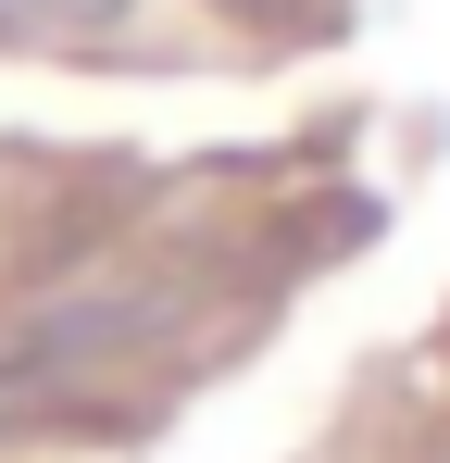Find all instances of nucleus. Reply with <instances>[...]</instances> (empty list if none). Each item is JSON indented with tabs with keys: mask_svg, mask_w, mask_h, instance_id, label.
<instances>
[{
	"mask_svg": "<svg viewBox=\"0 0 450 463\" xmlns=\"http://www.w3.org/2000/svg\"><path fill=\"white\" fill-rule=\"evenodd\" d=\"M113 25H126V0H0V51H88Z\"/></svg>",
	"mask_w": 450,
	"mask_h": 463,
	"instance_id": "nucleus-1",
	"label": "nucleus"
}]
</instances>
